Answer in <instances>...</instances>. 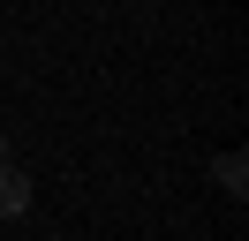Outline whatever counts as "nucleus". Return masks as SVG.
I'll list each match as a JSON object with an SVG mask.
<instances>
[{"label":"nucleus","instance_id":"1","mask_svg":"<svg viewBox=\"0 0 249 241\" xmlns=\"http://www.w3.org/2000/svg\"><path fill=\"white\" fill-rule=\"evenodd\" d=\"M23 211H31V173L0 158V219H23Z\"/></svg>","mask_w":249,"mask_h":241},{"label":"nucleus","instance_id":"2","mask_svg":"<svg viewBox=\"0 0 249 241\" xmlns=\"http://www.w3.org/2000/svg\"><path fill=\"white\" fill-rule=\"evenodd\" d=\"M242 173H249V166H242V151H227V158H219V189H227V196H242V189H249Z\"/></svg>","mask_w":249,"mask_h":241}]
</instances>
